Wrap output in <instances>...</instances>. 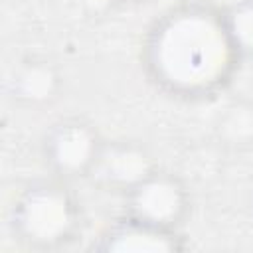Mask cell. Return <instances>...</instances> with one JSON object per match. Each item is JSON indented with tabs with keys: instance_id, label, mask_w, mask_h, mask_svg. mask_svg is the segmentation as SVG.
I'll return each mask as SVG.
<instances>
[{
	"instance_id": "1",
	"label": "cell",
	"mask_w": 253,
	"mask_h": 253,
	"mask_svg": "<svg viewBox=\"0 0 253 253\" xmlns=\"http://www.w3.org/2000/svg\"><path fill=\"white\" fill-rule=\"evenodd\" d=\"M245 59L225 12L210 0H184L144 30L140 65L148 83L182 103H204L227 91Z\"/></svg>"
},
{
	"instance_id": "2",
	"label": "cell",
	"mask_w": 253,
	"mask_h": 253,
	"mask_svg": "<svg viewBox=\"0 0 253 253\" xmlns=\"http://www.w3.org/2000/svg\"><path fill=\"white\" fill-rule=\"evenodd\" d=\"M8 225L28 249L55 251L67 247L81 231V208L65 180H34L12 202Z\"/></svg>"
},
{
	"instance_id": "3",
	"label": "cell",
	"mask_w": 253,
	"mask_h": 253,
	"mask_svg": "<svg viewBox=\"0 0 253 253\" xmlns=\"http://www.w3.org/2000/svg\"><path fill=\"white\" fill-rule=\"evenodd\" d=\"M125 215L180 231L192 213V194L184 178L156 166L148 176L123 194Z\"/></svg>"
},
{
	"instance_id": "4",
	"label": "cell",
	"mask_w": 253,
	"mask_h": 253,
	"mask_svg": "<svg viewBox=\"0 0 253 253\" xmlns=\"http://www.w3.org/2000/svg\"><path fill=\"white\" fill-rule=\"evenodd\" d=\"M105 138L93 123L81 117H63L49 125L42 138V158L59 180L89 178Z\"/></svg>"
},
{
	"instance_id": "5",
	"label": "cell",
	"mask_w": 253,
	"mask_h": 253,
	"mask_svg": "<svg viewBox=\"0 0 253 253\" xmlns=\"http://www.w3.org/2000/svg\"><path fill=\"white\" fill-rule=\"evenodd\" d=\"M154 168L156 162L142 142L128 138H105L89 180H93V184L107 192L123 196Z\"/></svg>"
},
{
	"instance_id": "6",
	"label": "cell",
	"mask_w": 253,
	"mask_h": 253,
	"mask_svg": "<svg viewBox=\"0 0 253 253\" xmlns=\"http://www.w3.org/2000/svg\"><path fill=\"white\" fill-rule=\"evenodd\" d=\"M91 249L103 253H178L186 249V243L180 231L156 227L123 213L99 233Z\"/></svg>"
},
{
	"instance_id": "7",
	"label": "cell",
	"mask_w": 253,
	"mask_h": 253,
	"mask_svg": "<svg viewBox=\"0 0 253 253\" xmlns=\"http://www.w3.org/2000/svg\"><path fill=\"white\" fill-rule=\"evenodd\" d=\"M61 89V75L47 59L32 57L20 63L8 79L10 97L26 107H38L51 103Z\"/></svg>"
},
{
	"instance_id": "8",
	"label": "cell",
	"mask_w": 253,
	"mask_h": 253,
	"mask_svg": "<svg viewBox=\"0 0 253 253\" xmlns=\"http://www.w3.org/2000/svg\"><path fill=\"white\" fill-rule=\"evenodd\" d=\"M219 132L231 144L253 142V103L239 99L225 109L219 119Z\"/></svg>"
},
{
	"instance_id": "9",
	"label": "cell",
	"mask_w": 253,
	"mask_h": 253,
	"mask_svg": "<svg viewBox=\"0 0 253 253\" xmlns=\"http://www.w3.org/2000/svg\"><path fill=\"white\" fill-rule=\"evenodd\" d=\"M231 36L243 55V59L253 57V0H239L237 4L223 8Z\"/></svg>"
},
{
	"instance_id": "10",
	"label": "cell",
	"mask_w": 253,
	"mask_h": 253,
	"mask_svg": "<svg viewBox=\"0 0 253 253\" xmlns=\"http://www.w3.org/2000/svg\"><path fill=\"white\" fill-rule=\"evenodd\" d=\"M115 4H123V6H140V4H148L152 0H111Z\"/></svg>"
},
{
	"instance_id": "11",
	"label": "cell",
	"mask_w": 253,
	"mask_h": 253,
	"mask_svg": "<svg viewBox=\"0 0 253 253\" xmlns=\"http://www.w3.org/2000/svg\"><path fill=\"white\" fill-rule=\"evenodd\" d=\"M211 4H215V6H219L221 10L223 8H229V6H233V4H237L239 0H210Z\"/></svg>"
}]
</instances>
